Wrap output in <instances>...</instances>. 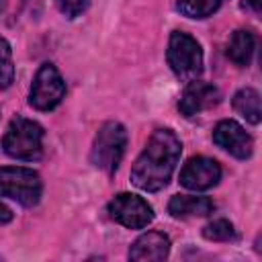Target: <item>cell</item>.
Here are the masks:
<instances>
[{
  "mask_svg": "<svg viewBox=\"0 0 262 262\" xmlns=\"http://www.w3.org/2000/svg\"><path fill=\"white\" fill-rule=\"evenodd\" d=\"M219 102H221V92L217 86H213L209 82L192 80V82H188V86L184 88V92L180 96L178 111L182 117L190 119V117L201 115L203 111L217 106Z\"/></svg>",
  "mask_w": 262,
  "mask_h": 262,
  "instance_id": "cell-10",
  "label": "cell"
},
{
  "mask_svg": "<svg viewBox=\"0 0 262 262\" xmlns=\"http://www.w3.org/2000/svg\"><path fill=\"white\" fill-rule=\"evenodd\" d=\"M108 215L129 229H143L154 221V209L137 194L121 192L108 203Z\"/></svg>",
  "mask_w": 262,
  "mask_h": 262,
  "instance_id": "cell-7",
  "label": "cell"
},
{
  "mask_svg": "<svg viewBox=\"0 0 262 262\" xmlns=\"http://www.w3.org/2000/svg\"><path fill=\"white\" fill-rule=\"evenodd\" d=\"M219 180H221L219 162L205 156L190 158L180 170V184L188 190H209L217 186Z\"/></svg>",
  "mask_w": 262,
  "mask_h": 262,
  "instance_id": "cell-9",
  "label": "cell"
},
{
  "mask_svg": "<svg viewBox=\"0 0 262 262\" xmlns=\"http://www.w3.org/2000/svg\"><path fill=\"white\" fill-rule=\"evenodd\" d=\"M182 154V143L172 129H156L131 168V182L145 192L162 190L172 178Z\"/></svg>",
  "mask_w": 262,
  "mask_h": 262,
  "instance_id": "cell-1",
  "label": "cell"
},
{
  "mask_svg": "<svg viewBox=\"0 0 262 262\" xmlns=\"http://www.w3.org/2000/svg\"><path fill=\"white\" fill-rule=\"evenodd\" d=\"M41 176L33 168L4 166L0 168V196L12 199L23 207H35L41 199Z\"/></svg>",
  "mask_w": 262,
  "mask_h": 262,
  "instance_id": "cell-5",
  "label": "cell"
},
{
  "mask_svg": "<svg viewBox=\"0 0 262 262\" xmlns=\"http://www.w3.org/2000/svg\"><path fill=\"white\" fill-rule=\"evenodd\" d=\"M254 49H256V35L252 31H246V29H239L235 31L231 37H229V43H227V57L239 66V68H246L250 66L252 57H254Z\"/></svg>",
  "mask_w": 262,
  "mask_h": 262,
  "instance_id": "cell-13",
  "label": "cell"
},
{
  "mask_svg": "<svg viewBox=\"0 0 262 262\" xmlns=\"http://www.w3.org/2000/svg\"><path fill=\"white\" fill-rule=\"evenodd\" d=\"M10 221H12V211H10L6 205L0 203V225H6V223H10Z\"/></svg>",
  "mask_w": 262,
  "mask_h": 262,
  "instance_id": "cell-19",
  "label": "cell"
},
{
  "mask_svg": "<svg viewBox=\"0 0 262 262\" xmlns=\"http://www.w3.org/2000/svg\"><path fill=\"white\" fill-rule=\"evenodd\" d=\"M231 104H233L235 113L242 115L248 123H252V125H258V123H260V119H262L260 94H258L254 88H239V90L233 94Z\"/></svg>",
  "mask_w": 262,
  "mask_h": 262,
  "instance_id": "cell-14",
  "label": "cell"
},
{
  "mask_svg": "<svg viewBox=\"0 0 262 262\" xmlns=\"http://www.w3.org/2000/svg\"><path fill=\"white\" fill-rule=\"evenodd\" d=\"M225 0H178L176 10L188 18H207L219 10Z\"/></svg>",
  "mask_w": 262,
  "mask_h": 262,
  "instance_id": "cell-15",
  "label": "cell"
},
{
  "mask_svg": "<svg viewBox=\"0 0 262 262\" xmlns=\"http://www.w3.org/2000/svg\"><path fill=\"white\" fill-rule=\"evenodd\" d=\"M215 205L209 196H196V194H176L168 203V213L176 219L186 217H205L213 213Z\"/></svg>",
  "mask_w": 262,
  "mask_h": 262,
  "instance_id": "cell-12",
  "label": "cell"
},
{
  "mask_svg": "<svg viewBox=\"0 0 262 262\" xmlns=\"http://www.w3.org/2000/svg\"><path fill=\"white\" fill-rule=\"evenodd\" d=\"M6 8V0H0V12Z\"/></svg>",
  "mask_w": 262,
  "mask_h": 262,
  "instance_id": "cell-21",
  "label": "cell"
},
{
  "mask_svg": "<svg viewBox=\"0 0 262 262\" xmlns=\"http://www.w3.org/2000/svg\"><path fill=\"white\" fill-rule=\"evenodd\" d=\"M168 254H170V237L162 231H147L133 242V246L129 250V260L158 262V260H166Z\"/></svg>",
  "mask_w": 262,
  "mask_h": 262,
  "instance_id": "cell-11",
  "label": "cell"
},
{
  "mask_svg": "<svg viewBox=\"0 0 262 262\" xmlns=\"http://www.w3.org/2000/svg\"><path fill=\"white\" fill-rule=\"evenodd\" d=\"M246 6H248V8H252V10L258 14V12H260V8H262V0H244V8H246Z\"/></svg>",
  "mask_w": 262,
  "mask_h": 262,
  "instance_id": "cell-20",
  "label": "cell"
},
{
  "mask_svg": "<svg viewBox=\"0 0 262 262\" xmlns=\"http://www.w3.org/2000/svg\"><path fill=\"white\" fill-rule=\"evenodd\" d=\"M203 237L211 242H229L235 237V229L227 219H215L203 227Z\"/></svg>",
  "mask_w": 262,
  "mask_h": 262,
  "instance_id": "cell-16",
  "label": "cell"
},
{
  "mask_svg": "<svg viewBox=\"0 0 262 262\" xmlns=\"http://www.w3.org/2000/svg\"><path fill=\"white\" fill-rule=\"evenodd\" d=\"M4 151L20 162H35L43 154V127L27 117H14L2 137Z\"/></svg>",
  "mask_w": 262,
  "mask_h": 262,
  "instance_id": "cell-2",
  "label": "cell"
},
{
  "mask_svg": "<svg viewBox=\"0 0 262 262\" xmlns=\"http://www.w3.org/2000/svg\"><path fill=\"white\" fill-rule=\"evenodd\" d=\"M66 96V82L53 63H43L31 84L29 104L37 111H53Z\"/></svg>",
  "mask_w": 262,
  "mask_h": 262,
  "instance_id": "cell-6",
  "label": "cell"
},
{
  "mask_svg": "<svg viewBox=\"0 0 262 262\" xmlns=\"http://www.w3.org/2000/svg\"><path fill=\"white\" fill-rule=\"evenodd\" d=\"M14 66H12V49L10 43L0 37V90H6L12 84Z\"/></svg>",
  "mask_w": 262,
  "mask_h": 262,
  "instance_id": "cell-17",
  "label": "cell"
},
{
  "mask_svg": "<svg viewBox=\"0 0 262 262\" xmlns=\"http://www.w3.org/2000/svg\"><path fill=\"white\" fill-rule=\"evenodd\" d=\"M125 147H127V131L121 123L117 121H106L94 141H92V149H90V162L94 168L98 170H104L108 174H113L121 160H123V154H125Z\"/></svg>",
  "mask_w": 262,
  "mask_h": 262,
  "instance_id": "cell-4",
  "label": "cell"
},
{
  "mask_svg": "<svg viewBox=\"0 0 262 262\" xmlns=\"http://www.w3.org/2000/svg\"><path fill=\"white\" fill-rule=\"evenodd\" d=\"M53 4L66 18H76L88 8V0H53Z\"/></svg>",
  "mask_w": 262,
  "mask_h": 262,
  "instance_id": "cell-18",
  "label": "cell"
},
{
  "mask_svg": "<svg viewBox=\"0 0 262 262\" xmlns=\"http://www.w3.org/2000/svg\"><path fill=\"white\" fill-rule=\"evenodd\" d=\"M213 143L221 149H225L227 154H231L237 160H248L254 151V139L250 133H246V129L231 121V119H223L215 125L213 129Z\"/></svg>",
  "mask_w": 262,
  "mask_h": 262,
  "instance_id": "cell-8",
  "label": "cell"
},
{
  "mask_svg": "<svg viewBox=\"0 0 262 262\" xmlns=\"http://www.w3.org/2000/svg\"><path fill=\"white\" fill-rule=\"evenodd\" d=\"M168 66L182 82L199 80L203 74V49L194 37L174 31L168 41Z\"/></svg>",
  "mask_w": 262,
  "mask_h": 262,
  "instance_id": "cell-3",
  "label": "cell"
}]
</instances>
